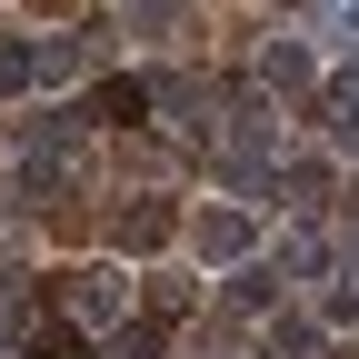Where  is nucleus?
Returning a JSON list of instances; mask_svg holds the SVG:
<instances>
[{"mask_svg":"<svg viewBox=\"0 0 359 359\" xmlns=\"http://www.w3.org/2000/svg\"><path fill=\"white\" fill-rule=\"evenodd\" d=\"M330 130H339V140H359V80H330Z\"/></svg>","mask_w":359,"mask_h":359,"instance_id":"0eeeda50","label":"nucleus"},{"mask_svg":"<svg viewBox=\"0 0 359 359\" xmlns=\"http://www.w3.org/2000/svg\"><path fill=\"white\" fill-rule=\"evenodd\" d=\"M11 90H30V50H0V100Z\"/></svg>","mask_w":359,"mask_h":359,"instance_id":"1a4fd4ad","label":"nucleus"},{"mask_svg":"<svg viewBox=\"0 0 359 359\" xmlns=\"http://www.w3.org/2000/svg\"><path fill=\"white\" fill-rule=\"evenodd\" d=\"M110 349H130V359H150V349H160V320H130V330H120Z\"/></svg>","mask_w":359,"mask_h":359,"instance_id":"6e6552de","label":"nucleus"},{"mask_svg":"<svg viewBox=\"0 0 359 359\" xmlns=\"http://www.w3.org/2000/svg\"><path fill=\"white\" fill-rule=\"evenodd\" d=\"M269 90H309V50H299V40H269Z\"/></svg>","mask_w":359,"mask_h":359,"instance_id":"39448f33","label":"nucleus"},{"mask_svg":"<svg viewBox=\"0 0 359 359\" xmlns=\"http://www.w3.org/2000/svg\"><path fill=\"white\" fill-rule=\"evenodd\" d=\"M250 250V219L240 210H200V259H240Z\"/></svg>","mask_w":359,"mask_h":359,"instance_id":"7ed1b4c3","label":"nucleus"},{"mask_svg":"<svg viewBox=\"0 0 359 359\" xmlns=\"http://www.w3.org/2000/svg\"><path fill=\"white\" fill-rule=\"evenodd\" d=\"M70 309H80V320H110V309H120V290H110V269H60V280H50Z\"/></svg>","mask_w":359,"mask_h":359,"instance_id":"f257e3e1","label":"nucleus"},{"mask_svg":"<svg viewBox=\"0 0 359 359\" xmlns=\"http://www.w3.org/2000/svg\"><path fill=\"white\" fill-rule=\"evenodd\" d=\"M30 359H80V330H60V320H30V339H20Z\"/></svg>","mask_w":359,"mask_h":359,"instance_id":"423d86ee","label":"nucleus"},{"mask_svg":"<svg viewBox=\"0 0 359 359\" xmlns=\"http://www.w3.org/2000/svg\"><path fill=\"white\" fill-rule=\"evenodd\" d=\"M170 230H180V210H170V200L120 210V250H170Z\"/></svg>","mask_w":359,"mask_h":359,"instance_id":"f03ea898","label":"nucleus"},{"mask_svg":"<svg viewBox=\"0 0 359 359\" xmlns=\"http://www.w3.org/2000/svg\"><path fill=\"white\" fill-rule=\"evenodd\" d=\"M140 110H150V90H140V80H100V100H90V120H120V130L140 120Z\"/></svg>","mask_w":359,"mask_h":359,"instance_id":"20e7f679","label":"nucleus"}]
</instances>
